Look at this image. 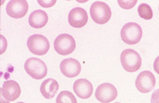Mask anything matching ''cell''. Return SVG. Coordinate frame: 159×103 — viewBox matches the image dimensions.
<instances>
[{
	"label": "cell",
	"instance_id": "obj_1",
	"mask_svg": "<svg viewBox=\"0 0 159 103\" xmlns=\"http://www.w3.org/2000/svg\"><path fill=\"white\" fill-rule=\"evenodd\" d=\"M90 14L96 23L105 24L111 18V9L106 3L96 1L91 6Z\"/></svg>",
	"mask_w": 159,
	"mask_h": 103
},
{
	"label": "cell",
	"instance_id": "obj_2",
	"mask_svg": "<svg viewBox=\"0 0 159 103\" xmlns=\"http://www.w3.org/2000/svg\"><path fill=\"white\" fill-rule=\"evenodd\" d=\"M120 60L124 69L127 72H136L141 66L140 54L133 49H126L122 52Z\"/></svg>",
	"mask_w": 159,
	"mask_h": 103
},
{
	"label": "cell",
	"instance_id": "obj_3",
	"mask_svg": "<svg viewBox=\"0 0 159 103\" xmlns=\"http://www.w3.org/2000/svg\"><path fill=\"white\" fill-rule=\"evenodd\" d=\"M122 40L127 45H136L138 44L142 37V30L139 24L135 22H129L122 28Z\"/></svg>",
	"mask_w": 159,
	"mask_h": 103
},
{
	"label": "cell",
	"instance_id": "obj_4",
	"mask_svg": "<svg viewBox=\"0 0 159 103\" xmlns=\"http://www.w3.org/2000/svg\"><path fill=\"white\" fill-rule=\"evenodd\" d=\"M27 45L30 52L36 55H45L50 48V43L48 39L40 34L30 36L27 41Z\"/></svg>",
	"mask_w": 159,
	"mask_h": 103
},
{
	"label": "cell",
	"instance_id": "obj_5",
	"mask_svg": "<svg viewBox=\"0 0 159 103\" xmlns=\"http://www.w3.org/2000/svg\"><path fill=\"white\" fill-rule=\"evenodd\" d=\"M24 69L28 75L34 79H42L47 74V67L45 63L38 58H30L26 60Z\"/></svg>",
	"mask_w": 159,
	"mask_h": 103
},
{
	"label": "cell",
	"instance_id": "obj_6",
	"mask_svg": "<svg viewBox=\"0 0 159 103\" xmlns=\"http://www.w3.org/2000/svg\"><path fill=\"white\" fill-rule=\"evenodd\" d=\"M54 50L61 55H68L76 49V41L69 34H61L58 36L53 43Z\"/></svg>",
	"mask_w": 159,
	"mask_h": 103
},
{
	"label": "cell",
	"instance_id": "obj_7",
	"mask_svg": "<svg viewBox=\"0 0 159 103\" xmlns=\"http://www.w3.org/2000/svg\"><path fill=\"white\" fill-rule=\"evenodd\" d=\"M136 88L142 93H148L154 89L156 85V78L152 72L146 70L138 75L135 81Z\"/></svg>",
	"mask_w": 159,
	"mask_h": 103
},
{
	"label": "cell",
	"instance_id": "obj_8",
	"mask_svg": "<svg viewBox=\"0 0 159 103\" xmlns=\"http://www.w3.org/2000/svg\"><path fill=\"white\" fill-rule=\"evenodd\" d=\"M117 97V91L113 84L104 83L97 87L95 91V98L102 103H108L113 101Z\"/></svg>",
	"mask_w": 159,
	"mask_h": 103
},
{
	"label": "cell",
	"instance_id": "obj_9",
	"mask_svg": "<svg viewBox=\"0 0 159 103\" xmlns=\"http://www.w3.org/2000/svg\"><path fill=\"white\" fill-rule=\"evenodd\" d=\"M28 9L29 5L25 0H12L7 4V13L11 18L20 19L27 14Z\"/></svg>",
	"mask_w": 159,
	"mask_h": 103
},
{
	"label": "cell",
	"instance_id": "obj_10",
	"mask_svg": "<svg viewBox=\"0 0 159 103\" xmlns=\"http://www.w3.org/2000/svg\"><path fill=\"white\" fill-rule=\"evenodd\" d=\"M61 73L67 77H75L81 72V64L75 59L69 58L61 60L60 64Z\"/></svg>",
	"mask_w": 159,
	"mask_h": 103
},
{
	"label": "cell",
	"instance_id": "obj_11",
	"mask_svg": "<svg viewBox=\"0 0 159 103\" xmlns=\"http://www.w3.org/2000/svg\"><path fill=\"white\" fill-rule=\"evenodd\" d=\"M88 21V14L81 7L73 8L69 13V23L74 28H82Z\"/></svg>",
	"mask_w": 159,
	"mask_h": 103
},
{
	"label": "cell",
	"instance_id": "obj_12",
	"mask_svg": "<svg viewBox=\"0 0 159 103\" xmlns=\"http://www.w3.org/2000/svg\"><path fill=\"white\" fill-rule=\"evenodd\" d=\"M20 87L19 84L13 80L6 81L1 87V94L8 101L17 100L20 95Z\"/></svg>",
	"mask_w": 159,
	"mask_h": 103
},
{
	"label": "cell",
	"instance_id": "obj_13",
	"mask_svg": "<svg viewBox=\"0 0 159 103\" xmlns=\"http://www.w3.org/2000/svg\"><path fill=\"white\" fill-rule=\"evenodd\" d=\"M73 90L76 96H78L81 99H88L93 94V84H91V82H89L88 80L80 78L74 82Z\"/></svg>",
	"mask_w": 159,
	"mask_h": 103
},
{
	"label": "cell",
	"instance_id": "obj_14",
	"mask_svg": "<svg viewBox=\"0 0 159 103\" xmlns=\"http://www.w3.org/2000/svg\"><path fill=\"white\" fill-rule=\"evenodd\" d=\"M48 21V15L45 11L36 10L32 12L29 17V23L32 28L41 29L46 25Z\"/></svg>",
	"mask_w": 159,
	"mask_h": 103
},
{
	"label": "cell",
	"instance_id": "obj_15",
	"mask_svg": "<svg viewBox=\"0 0 159 103\" xmlns=\"http://www.w3.org/2000/svg\"><path fill=\"white\" fill-rule=\"evenodd\" d=\"M58 89L59 84L56 80L52 78H48L45 80L40 86V92L45 99H52L55 96Z\"/></svg>",
	"mask_w": 159,
	"mask_h": 103
},
{
	"label": "cell",
	"instance_id": "obj_16",
	"mask_svg": "<svg viewBox=\"0 0 159 103\" xmlns=\"http://www.w3.org/2000/svg\"><path fill=\"white\" fill-rule=\"evenodd\" d=\"M56 103H77L76 97L70 91H62L56 99Z\"/></svg>",
	"mask_w": 159,
	"mask_h": 103
},
{
	"label": "cell",
	"instance_id": "obj_17",
	"mask_svg": "<svg viewBox=\"0 0 159 103\" xmlns=\"http://www.w3.org/2000/svg\"><path fill=\"white\" fill-rule=\"evenodd\" d=\"M138 13L140 18L144 20H150L153 17L152 8L149 7L148 4H140L138 7Z\"/></svg>",
	"mask_w": 159,
	"mask_h": 103
},
{
	"label": "cell",
	"instance_id": "obj_18",
	"mask_svg": "<svg viewBox=\"0 0 159 103\" xmlns=\"http://www.w3.org/2000/svg\"><path fill=\"white\" fill-rule=\"evenodd\" d=\"M117 3L124 9H131V8H133L136 5L137 1L136 0H134V1H130V0H128V1H122V0H118Z\"/></svg>",
	"mask_w": 159,
	"mask_h": 103
},
{
	"label": "cell",
	"instance_id": "obj_19",
	"mask_svg": "<svg viewBox=\"0 0 159 103\" xmlns=\"http://www.w3.org/2000/svg\"><path fill=\"white\" fill-rule=\"evenodd\" d=\"M38 3L41 6V7H52L55 3H56V1L55 0H51V1H42V0H38Z\"/></svg>",
	"mask_w": 159,
	"mask_h": 103
},
{
	"label": "cell",
	"instance_id": "obj_20",
	"mask_svg": "<svg viewBox=\"0 0 159 103\" xmlns=\"http://www.w3.org/2000/svg\"><path fill=\"white\" fill-rule=\"evenodd\" d=\"M150 101L151 103H159V89H157L153 92Z\"/></svg>",
	"mask_w": 159,
	"mask_h": 103
},
{
	"label": "cell",
	"instance_id": "obj_21",
	"mask_svg": "<svg viewBox=\"0 0 159 103\" xmlns=\"http://www.w3.org/2000/svg\"><path fill=\"white\" fill-rule=\"evenodd\" d=\"M154 69L157 74H159V56L154 61Z\"/></svg>",
	"mask_w": 159,
	"mask_h": 103
},
{
	"label": "cell",
	"instance_id": "obj_22",
	"mask_svg": "<svg viewBox=\"0 0 159 103\" xmlns=\"http://www.w3.org/2000/svg\"><path fill=\"white\" fill-rule=\"evenodd\" d=\"M9 102H10V101H5V97L1 94V103H9Z\"/></svg>",
	"mask_w": 159,
	"mask_h": 103
},
{
	"label": "cell",
	"instance_id": "obj_23",
	"mask_svg": "<svg viewBox=\"0 0 159 103\" xmlns=\"http://www.w3.org/2000/svg\"><path fill=\"white\" fill-rule=\"evenodd\" d=\"M18 103H24V102H18Z\"/></svg>",
	"mask_w": 159,
	"mask_h": 103
},
{
	"label": "cell",
	"instance_id": "obj_24",
	"mask_svg": "<svg viewBox=\"0 0 159 103\" xmlns=\"http://www.w3.org/2000/svg\"><path fill=\"white\" fill-rule=\"evenodd\" d=\"M116 103H118V102H116Z\"/></svg>",
	"mask_w": 159,
	"mask_h": 103
}]
</instances>
